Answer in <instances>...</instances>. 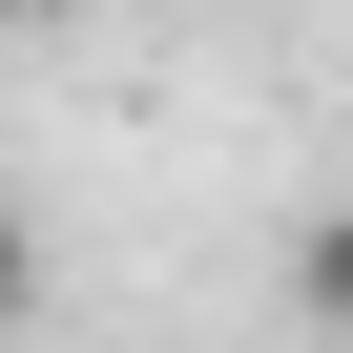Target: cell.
<instances>
[{"mask_svg":"<svg viewBox=\"0 0 353 353\" xmlns=\"http://www.w3.org/2000/svg\"><path fill=\"white\" fill-rule=\"evenodd\" d=\"M312 312H332V332H353V208H332V229H312Z\"/></svg>","mask_w":353,"mask_h":353,"instance_id":"cell-1","label":"cell"}]
</instances>
